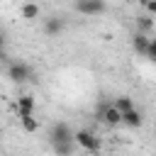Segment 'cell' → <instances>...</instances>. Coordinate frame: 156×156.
Instances as JSON below:
<instances>
[{
	"label": "cell",
	"mask_w": 156,
	"mask_h": 156,
	"mask_svg": "<svg viewBox=\"0 0 156 156\" xmlns=\"http://www.w3.org/2000/svg\"><path fill=\"white\" fill-rule=\"evenodd\" d=\"M76 10L80 15H102L107 10L105 0H76Z\"/></svg>",
	"instance_id": "obj_3"
},
{
	"label": "cell",
	"mask_w": 156,
	"mask_h": 156,
	"mask_svg": "<svg viewBox=\"0 0 156 156\" xmlns=\"http://www.w3.org/2000/svg\"><path fill=\"white\" fill-rule=\"evenodd\" d=\"M144 2V7L151 12V15H156V0H141Z\"/></svg>",
	"instance_id": "obj_15"
},
{
	"label": "cell",
	"mask_w": 156,
	"mask_h": 156,
	"mask_svg": "<svg viewBox=\"0 0 156 156\" xmlns=\"http://www.w3.org/2000/svg\"><path fill=\"white\" fill-rule=\"evenodd\" d=\"M151 27H154V20L151 17H146V15L136 17V32H149Z\"/></svg>",
	"instance_id": "obj_12"
},
{
	"label": "cell",
	"mask_w": 156,
	"mask_h": 156,
	"mask_svg": "<svg viewBox=\"0 0 156 156\" xmlns=\"http://www.w3.org/2000/svg\"><path fill=\"white\" fill-rule=\"evenodd\" d=\"M141 122H144V117H141V112H139L136 107H132V110L122 112V124H127V127L136 129V127H141Z\"/></svg>",
	"instance_id": "obj_9"
},
{
	"label": "cell",
	"mask_w": 156,
	"mask_h": 156,
	"mask_svg": "<svg viewBox=\"0 0 156 156\" xmlns=\"http://www.w3.org/2000/svg\"><path fill=\"white\" fill-rule=\"evenodd\" d=\"M115 105H117L122 112H127V110H132V107H134V102H132V98H129V95H119V98L115 100Z\"/></svg>",
	"instance_id": "obj_14"
},
{
	"label": "cell",
	"mask_w": 156,
	"mask_h": 156,
	"mask_svg": "<svg viewBox=\"0 0 156 156\" xmlns=\"http://www.w3.org/2000/svg\"><path fill=\"white\" fill-rule=\"evenodd\" d=\"M98 115H100V119H102L107 127H117V124L122 122V110H119L115 102H112V105H105Z\"/></svg>",
	"instance_id": "obj_5"
},
{
	"label": "cell",
	"mask_w": 156,
	"mask_h": 156,
	"mask_svg": "<svg viewBox=\"0 0 156 156\" xmlns=\"http://www.w3.org/2000/svg\"><path fill=\"white\" fill-rule=\"evenodd\" d=\"M146 56H149L151 61H156V39H151V46H149V51H146Z\"/></svg>",
	"instance_id": "obj_16"
},
{
	"label": "cell",
	"mask_w": 156,
	"mask_h": 156,
	"mask_svg": "<svg viewBox=\"0 0 156 156\" xmlns=\"http://www.w3.org/2000/svg\"><path fill=\"white\" fill-rule=\"evenodd\" d=\"M61 32H63V20H61V17H46V20H44V34L58 37Z\"/></svg>",
	"instance_id": "obj_7"
},
{
	"label": "cell",
	"mask_w": 156,
	"mask_h": 156,
	"mask_svg": "<svg viewBox=\"0 0 156 156\" xmlns=\"http://www.w3.org/2000/svg\"><path fill=\"white\" fill-rule=\"evenodd\" d=\"M20 122H22L24 132H37V129H39V122H37L32 115H27V117H20Z\"/></svg>",
	"instance_id": "obj_13"
},
{
	"label": "cell",
	"mask_w": 156,
	"mask_h": 156,
	"mask_svg": "<svg viewBox=\"0 0 156 156\" xmlns=\"http://www.w3.org/2000/svg\"><path fill=\"white\" fill-rule=\"evenodd\" d=\"M76 141H78V146H83L85 151H90V154H98L100 151V139L93 134V132H88V129H78L76 132Z\"/></svg>",
	"instance_id": "obj_2"
},
{
	"label": "cell",
	"mask_w": 156,
	"mask_h": 156,
	"mask_svg": "<svg viewBox=\"0 0 156 156\" xmlns=\"http://www.w3.org/2000/svg\"><path fill=\"white\" fill-rule=\"evenodd\" d=\"M149 46H151V39L146 37V32H136L134 39H132V49H134L136 54H144V56H146Z\"/></svg>",
	"instance_id": "obj_8"
},
{
	"label": "cell",
	"mask_w": 156,
	"mask_h": 156,
	"mask_svg": "<svg viewBox=\"0 0 156 156\" xmlns=\"http://www.w3.org/2000/svg\"><path fill=\"white\" fill-rule=\"evenodd\" d=\"M34 107H37V102H34V98H32V95H20V98H17V105H15L17 117L34 115Z\"/></svg>",
	"instance_id": "obj_6"
},
{
	"label": "cell",
	"mask_w": 156,
	"mask_h": 156,
	"mask_svg": "<svg viewBox=\"0 0 156 156\" xmlns=\"http://www.w3.org/2000/svg\"><path fill=\"white\" fill-rule=\"evenodd\" d=\"M76 146H78V141H76V139H71V141H56V144H51V149H54L58 156H71V154L76 151Z\"/></svg>",
	"instance_id": "obj_10"
},
{
	"label": "cell",
	"mask_w": 156,
	"mask_h": 156,
	"mask_svg": "<svg viewBox=\"0 0 156 156\" xmlns=\"http://www.w3.org/2000/svg\"><path fill=\"white\" fill-rule=\"evenodd\" d=\"M49 139H51V144H56V141H71V139H76V132H71V127L66 122H56L51 127V132H49Z\"/></svg>",
	"instance_id": "obj_4"
},
{
	"label": "cell",
	"mask_w": 156,
	"mask_h": 156,
	"mask_svg": "<svg viewBox=\"0 0 156 156\" xmlns=\"http://www.w3.org/2000/svg\"><path fill=\"white\" fill-rule=\"evenodd\" d=\"M7 78H10L12 83H27V80L32 78V68H29L24 61H15V63L7 66Z\"/></svg>",
	"instance_id": "obj_1"
},
{
	"label": "cell",
	"mask_w": 156,
	"mask_h": 156,
	"mask_svg": "<svg viewBox=\"0 0 156 156\" xmlns=\"http://www.w3.org/2000/svg\"><path fill=\"white\" fill-rule=\"evenodd\" d=\"M22 17L24 20H37L39 17V5L37 2H24L22 5Z\"/></svg>",
	"instance_id": "obj_11"
}]
</instances>
